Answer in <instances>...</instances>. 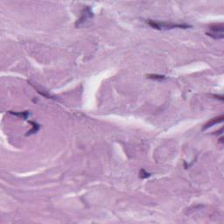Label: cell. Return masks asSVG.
Wrapping results in <instances>:
<instances>
[{"instance_id": "cell-8", "label": "cell", "mask_w": 224, "mask_h": 224, "mask_svg": "<svg viewBox=\"0 0 224 224\" xmlns=\"http://www.w3.org/2000/svg\"><path fill=\"white\" fill-rule=\"evenodd\" d=\"M139 176H140V178L145 179V178L150 177V173H147L145 170H141V172H139Z\"/></svg>"}, {"instance_id": "cell-2", "label": "cell", "mask_w": 224, "mask_h": 224, "mask_svg": "<svg viewBox=\"0 0 224 224\" xmlns=\"http://www.w3.org/2000/svg\"><path fill=\"white\" fill-rule=\"evenodd\" d=\"M210 33H207V34L215 39H223L224 35H223V30H224V26L222 24H215L209 27Z\"/></svg>"}, {"instance_id": "cell-1", "label": "cell", "mask_w": 224, "mask_h": 224, "mask_svg": "<svg viewBox=\"0 0 224 224\" xmlns=\"http://www.w3.org/2000/svg\"><path fill=\"white\" fill-rule=\"evenodd\" d=\"M146 23L151 27L158 30H167V29H174V28L187 29L191 27V26L187 24H173V23H166V22H160L157 20H147Z\"/></svg>"}, {"instance_id": "cell-3", "label": "cell", "mask_w": 224, "mask_h": 224, "mask_svg": "<svg viewBox=\"0 0 224 224\" xmlns=\"http://www.w3.org/2000/svg\"><path fill=\"white\" fill-rule=\"evenodd\" d=\"M92 17H93V12H92L91 9L89 8V7H86L85 9L82 10L81 15L80 18L77 20L76 24H75V26H76V27L80 26L81 25H82L83 23H85V22H86L88 19L91 18Z\"/></svg>"}, {"instance_id": "cell-5", "label": "cell", "mask_w": 224, "mask_h": 224, "mask_svg": "<svg viewBox=\"0 0 224 224\" xmlns=\"http://www.w3.org/2000/svg\"><path fill=\"white\" fill-rule=\"evenodd\" d=\"M10 113H11V114H13V115H15V116L20 117L24 118V119H26V118L30 115V113H29L28 111H24V112H13V111H10Z\"/></svg>"}, {"instance_id": "cell-7", "label": "cell", "mask_w": 224, "mask_h": 224, "mask_svg": "<svg viewBox=\"0 0 224 224\" xmlns=\"http://www.w3.org/2000/svg\"><path fill=\"white\" fill-rule=\"evenodd\" d=\"M30 124H32L33 125V129L29 131V133L27 134V135H30V134H33V133L37 132L38 130L39 129V125L38 124H36V123H34V122H30Z\"/></svg>"}, {"instance_id": "cell-6", "label": "cell", "mask_w": 224, "mask_h": 224, "mask_svg": "<svg viewBox=\"0 0 224 224\" xmlns=\"http://www.w3.org/2000/svg\"><path fill=\"white\" fill-rule=\"evenodd\" d=\"M148 78L153 79V80H158V81H163L166 79V76L160 75H148Z\"/></svg>"}, {"instance_id": "cell-4", "label": "cell", "mask_w": 224, "mask_h": 224, "mask_svg": "<svg viewBox=\"0 0 224 224\" xmlns=\"http://www.w3.org/2000/svg\"><path fill=\"white\" fill-rule=\"evenodd\" d=\"M223 118H224L223 116H221V117H215V118L212 119L211 121H209L208 123H207V124H205V127L203 128V130L208 129L209 127H212V126L214 125V124H219V123H221V122L223 121Z\"/></svg>"}]
</instances>
